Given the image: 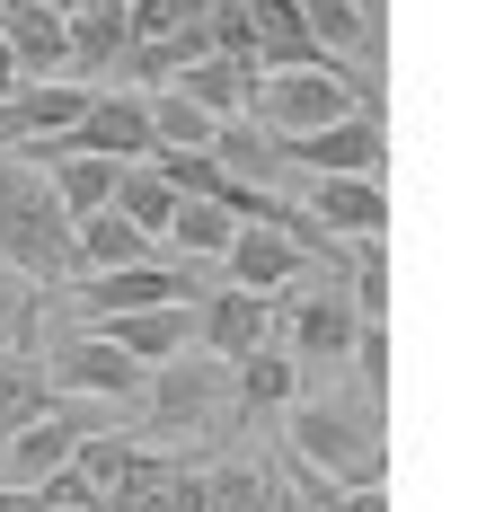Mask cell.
Here are the masks:
<instances>
[{"mask_svg": "<svg viewBox=\"0 0 486 512\" xmlns=\"http://www.w3.org/2000/svg\"><path fill=\"white\" fill-rule=\"evenodd\" d=\"M213 159L230 168V177H257V186H283V177H292V168H283V151H274V133H266V124H248V115H221Z\"/></svg>", "mask_w": 486, "mask_h": 512, "instance_id": "obj_20", "label": "cell"}, {"mask_svg": "<svg viewBox=\"0 0 486 512\" xmlns=\"http://www.w3.org/2000/svg\"><path fill=\"white\" fill-rule=\"evenodd\" d=\"M283 433H292V460L336 477V486H380L389 460H380V407H336V398H292L283 407Z\"/></svg>", "mask_w": 486, "mask_h": 512, "instance_id": "obj_2", "label": "cell"}, {"mask_svg": "<svg viewBox=\"0 0 486 512\" xmlns=\"http://www.w3.org/2000/svg\"><path fill=\"white\" fill-rule=\"evenodd\" d=\"M257 486H266V468H257V460L204 468V512H257Z\"/></svg>", "mask_w": 486, "mask_h": 512, "instance_id": "obj_24", "label": "cell"}, {"mask_svg": "<svg viewBox=\"0 0 486 512\" xmlns=\"http://www.w3.org/2000/svg\"><path fill=\"white\" fill-rule=\"evenodd\" d=\"M98 336H107L115 354H133L142 371L168 354H186L195 345V301H151V309H107V318H89Z\"/></svg>", "mask_w": 486, "mask_h": 512, "instance_id": "obj_10", "label": "cell"}, {"mask_svg": "<svg viewBox=\"0 0 486 512\" xmlns=\"http://www.w3.org/2000/svg\"><path fill=\"white\" fill-rule=\"evenodd\" d=\"M0 45L18 62V80L62 71V0H0Z\"/></svg>", "mask_w": 486, "mask_h": 512, "instance_id": "obj_13", "label": "cell"}, {"mask_svg": "<svg viewBox=\"0 0 486 512\" xmlns=\"http://www.w3.org/2000/svg\"><path fill=\"white\" fill-rule=\"evenodd\" d=\"M160 239L151 230H133L115 204H98V212H80L71 221V274H98V265H133V256H151Z\"/></svg>", "mask_w": 486, "mask_h": 512, "instance_id": "obj_14", "label": "cell"}, {"mask_svg": "<svg viewBox=\"0 0 486 512\" xmlns=\"http://www.w3.org/2000/svg\"><path fill=\"white\" fill-rule=\"evenodd\" d=\"M107 204L124 212L133 230H151V239H160V230H168V212H177V186H168L151 159H115V195H107Z\"/></svg>", "mask_w": 486, "mask_h": 512, "instance_id": "obj_19", "label": "cell"}, {"mask_svg": "<svg viewBox=\"0 0 486 512\" xmlns=\"http://www.w3.org/2000/svg\"><path fill=\"white\" fill-rule=\"evenodd\" d=\"M213 274L221 283H248V292H283L292 274H310V248L292 230H274V221H239L230 248L213 256Z\"/></svg>", "mask_w": 486, "mask_h": 512, "instance_id": "obj_9", "label": "cell"}, {"mask_svg": "<svg viewBox=\"0 0 486 512\" xmlns=\"http://www.w3.org/2000/svg\"><path fill=\"white\" fill-rule=\"evenodd\" d=\"M9 80H18V62H9V45H0V89H9Z\"/></svg>", "mask_w": 486, "mask_h": 512, "instance_id": "obj_27", "label": "cell"}, {"mask_svg": "<svg viewBox=\"0 0 486 512\" xmlns=\"http://www.w3.org/2000/svg\"><path fill=\"white\" fill-rule=\"evenodd\" d=\"M142 407H151V433H230L239 424V389H230V362L186 345L142 371Z\"/></svg>", "mask_w": 486, "mask_h": 512, "instance_id": "obj_3", "label": "cell"}, {"mask_svg": "<svg viewBox=\"0 0 486 512\" xmlns=\"http://www.w3.org/2000/svg\"><path fill=\"white\" fill-rule=\"evenodd\" d=\"M45 380H54V398H115V407L142 398V362L115 354L98 327H62L45 345Z\"/></svg>", "mask_w": 486, "mask_h": 512, "instance_id": "obj_5", "label": "cell"}, {"mask_svg": "<svg viewBox=\"0 0 486 512\" xmlns=\"http://www.w3.org/2000/svg\"><path fill=\"white\" fill-rule=\"evenodd\" d=\"M0 265L18 283H36V292H62L71 283V212L45 186V168L18 159V151L0 159Z\"/></svg>", "mask_w": 486, "mask_h": 512, "instance_id": "obj_1", "label": "cell"}, {"mask_svg": "<svg viewBox=\"0 0 486 512\" xmlns=\"http://www.w3.org/2000/svg\"><path fill=\"white\" fill-rule=\"evenodd\" d=\"M230 230H239V221H230V204H221V195H177V212H168V248L177 256H195V265H213L221 248H230Z\"/></svg>", "mask_w": 486, "mask_h": 512, "instance_id": "obj_18", "label": "cell"}, {"mask_svg": "<svg viewBox=\"0 0 486 512\" xmlns=\"http://www.w3.org/2000/svg\"><path fill=\"white\" fill-rule=\"evenodd\" d=\"M151 98V142H186V151H204L221 133V115H204L195 98H177V89H142Z\"/></svg>", "mask_w": 486, "mask_h": 512, "instance_id": "obj_23", "label": "cell"}, {"mask_svg": "<svg viewBox=\"0 0 486 512\" xmlns=\"http://www.w3.org/2000/svg\"><path fill=\"white\" fill-rule=\"evenodd\" d=\"M248 27H257V62L283 71V62H327V45L310 36V18L292 0H248Z\"/></svg>", "mask_w": 486, "mask_h": 512, "instance_id": "obj_17", "label": "cell"}, {"mask_svg": "<svg viewBox=\"0 0 486 512\" xmlns=\"http://www.w3.org/2000/svg\"><path fill=\"white\" fill-rule=\"evenodd\" d=\"M292 204L310 212L319 230H336V239H380V221H389V195H380V177H354V168H336V177H310Z\"/></svg>", "mask_w": 486, "mask_h": 512, "instance_id": "obj_11", "label": "cell"}, {"mask_svg": "<svg viewBox=\"0 0 486 512\" xmlns=\"http://www.w3.org/2000/svg\"><path fill=\"white\" fill-rule=\"evenodd\" d=\"M372 9H380V0H372Z\"/></svg>", "mask_w": 486, "mask_h": 512, "instance_id": "obj_28", "label": "cell"}, {"mask_svg": "<svg viewBox=\"0 0 486 512\" xmlns=\"http://www.w3.org/2000/svg\"><path fill=\"white\" fill-rule=\"evenodd\" d=\"M301 18H310V36H319L327 53H363V71H372V53H380V9L372 0H292Z\"/></svg>", "mask_w": 486, "mask_h": 512, "instance_id": "obj_16", "label": "cell"}, {"mask_svg": "<svg viewBox=\"0 0 486 512\" xmlns=\"http://www.w3.org/2000/svg\"><path fill=\"white\" fill-rule=\"evenodd\" d=\"M36 309H45V292H36V283H18V274L0 265V345H18V336L36 327Z\"/></svg>", "mask_w": 486, "mask_h": 512, "instance_id": "obj_25", "label": "cell"}, {"mask_svg": "<svg viewBox=\"0 0 486 512\" xmlns=\"http://www.w3.org/2000/svg\"><path fill=\"white\" fill-rule=\"evenodd\" d=\"M54 407V380H45V362L18 354V345H0V433H18L27 415Z\"/></svg>", "mask_w": 486, "mask_h": 512, "instance_id": "obj_21", "label": "cell"}, {"mask_svg": "<svg viewBox=\"0 0 486 512\" xmlns=\"http://www.w3.org/2000/svg\"><path fill=\"white\" fill-rule=\"evenodd\" d=\"M204 283H213V265H195V256H177V265H160V256H133V265H98V274H71L62 292H71V309H80V318H107V309L195 301Z\"/></svg>", "mask_w": 486, "mask_h": 512, "instance_id": "obj_4", "label": "cell"}, {"mask_svg": "<svg viewBox=\"0 0 486 512\" xmlns=\"http://www.w3.org/2000/svg\"><path fill=\"white\" fill-rule=\"evenodd\" d=\"M292 177H336V168H354V177H380V159H389V133H380V106H345L336 124H310V133H292V142H274Z\"/></svg>", "mask_w": 486, "mask_h": 512, "instance_id": "obj_6", "label": "cell"}, {"mask_svg": "<svg viewBox=\"0 0 486 512\" xmlns=\"http://www.w3.org/2000/svg\"><path fill=\"white\" fill-rule=\"evenodd\" d=\"M195 345L221 362H239L248 345H266V292L248 283H204L195 292Z\"/></svg>", "mask_w": 486, "mask_h": 512, "instance_id": "obj_12", "label": "cell"}, {"mask_svg": "<svg viewBox=\"0 0 486 512\" xmlns=\"http://www.w3.org/2000/svg\"><path fill=\"white\" fill-rule=\"evenodd\" d=\"M124 45H133V27H124V0H71L62 9V71L71 80H115L124 71Z\"/></svg>", "mask_w": 486, "mask_h": 512, "instance_id": "obj_8", "label": "cell"}, {"mask_svg": "<svg viewBox=\"0 0 486 512\" xmlns=\"http://www.w3.org/2000/svg\"><path fill=\"white\" fill-rule=\"evenodd\" d=\"M80 98H89V80H71V71L9 80V89H0V159H9V151H36V142H54L62 124L80 115Z\"/></svg>", "mask_w": 486, "mask_h": 512, "instance_id": "obj_7", "label": "cell"}, {"mask_svg": "<svg viewBox=\"0 0 486 512\" xmlns=\"http://www.w3.org/2000/svg\"><path fill=\"white\" fill-rule=\"evenodd\" d=\"M248 80H257V62H230V53H195V62H177L160 89H177V98H195L204 115H239L248 106Z\"/></svg>", "mask_w": 486, "mask_h": 512, "instance_id": "obj_15", "label": "cell"}, {"mask_svg": "<svg viewBox=\"0 0 486 512\" xmlns=\"http://www.w3.org/2000/svg\"><path fill=\"white\" fill-rule=\"evenodd\" d=\"M336 512H389V495H380V486H345V504Z\"/></svg>", "mask_w": 486, "mask_h": 512, "instance_id": "obj_26", "label": "cell"}, {"mask_svg": "<svg viewBox=\"0 0 486 512\" xmlns=\"http://www.w3.org/2000/svg\"><path fill=\"white\" fill-rule=\"evenodd\" d=\"M151 168H160L177 195H230V168L213 159V142H204V151H186V142H151Z\"/></svg>", "mask_w": 486, "mask_h": 512, "instance_id": "obj_22", "label": "cell"}]
</instances>
